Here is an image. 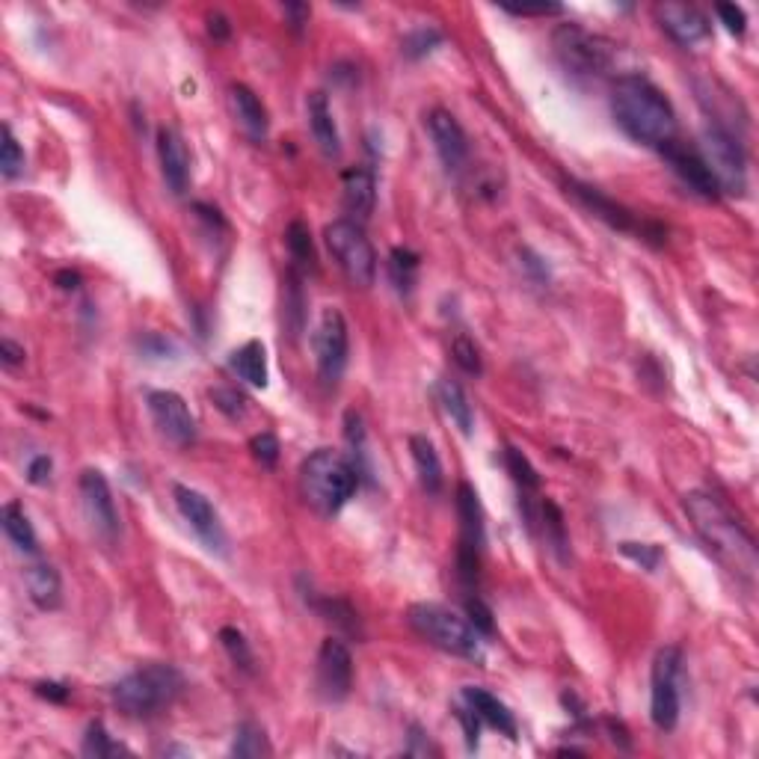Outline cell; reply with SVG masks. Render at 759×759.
Wrapping results in <instances>:
<instances>
[{"label":"cell","instance_id":"cell-1","mask_svg":"<svg viewBox=\"0 0 759 759\" xmlns=\"http://www.w3.org/2000/svg\"><path fill=\"white\" fill-rule=\"evenodd\" d=\"M682 507L697 531V537L706 543V549L730 570L736 573L742 582L754 585L757 579V546L754 537L745 531V525L730 513V507L724 505L718 496L694 490L685 493Z\"/></svg>","mask_w":759,"mask_h":759},{"label":"cell","instance_id":"cell-2","mask_svg":"<svg viewBox=\"0 0 759 759\" xmlns=\"http://www.w3.org/2000/svg\"><path fill=\"white\" fill-rule=\"evenodd\" d=\"M611 113L614 122L638 143L662 149L676 140V113L671 101L662 95L659 86L647 78L626 75L614 84L611 92Z\"/></svg>","mask_w":759,"mask_h":759},{"label":"cell","instance_id":"cell-3","mask_svg":"<svg viewBox=\"0 0 759 759\" xmlns=\"http://www.w3.org/2000/svg\"><path fill=\"white\" fill-rule=\"evenodd\" d=\"M356 487L359 472L341 451L318 448L300 463V493L306 505L321 516H336L353 499Z\"/></svg>","mask_w":759,"mask_h":759},{"label":"cell","instance_id":"cell-4","mask_svg":"<svg viewBox=\"0 0 759 759\" xmlns=\"http://www.w3.org/2000/svg\"><path fill=\"white\" fill-rule=\"evenodd\" d=\"M184 685V674L175 665L152 662L122 676L110 688V697L113 706L128 718H152L181 697Z\"/></svg>","mask_w":759,"mask_h":759},{"label":"cell","instance_id":"cell-5","mask_svg":"<svg viewBox=\"0 0 759 759\" xmlns=\"http://www.w3.org/2000/svg\"><path fill=\"white\" fill-rule=\"evenodd\" d=\"M407 623L419 638L433 644L436 650H445V653L460 656V659H475V662L484 659L481 632L466 617H460L457 611H451L445 605L416 602V605L407 608Z\"/></svg>","mask_w":759,"mask_h":759},{"label":"cell","instance_id":"cell-6","mask_svg":"<svg viewBox=\"0 0 759 759\" xmlns=\"http://www.w3.org/2000/svg\"><path fill=\"white\" fill-rule=\"evenodd\" d=\"M697 155L718 184V193L742 196L748 190V155L739 137H733L724 125H706L700 134Z\"/></svg>","mask_w":759,"mask_h":759},{"label":"cell","instance_id":"cell-7","mask_svg":"<svg viewBox=\"0 0 759 759\" xmlns=\"http://www.w3.org/2000/svg\"><path fill=\"white\" fill-rule=\"evenodd\" d=\"M324 244L338 264V270L347 276L356 288H371L377 279V253L365 235V229L353 220H333L324 229Z\"/></svg>","mask_w":759,"mask_h":759},{"label":"cell","instance_id":"cell-8","mask_svg":"<svg viewBox=\"0 0 759 759\" xmlns=\"http://www.w3.org/2000/svg\"><path fill=\"white\" fill-rule=\"evenodd\" d=\"M552 45L561 66L579 78L608 75V69L614 66V45L605 36L585 30L582 24H561L552 33Z\"/></svg>","mask_w":759,"mask_h":759},{"label":"cell","instance_id":"cell-9","mask_svg":"<svg viewBox=\"0 0 759 759\" xmlns=\"http://www.w3.org/2000/svg\"><path fill=\"white\" fill-rule=\"evenodd\" d=\"M679 671L682 650L662 647L653 659L650 674V718L662 733H671L679 724Z\"/></svg>","mask_w":759,"mask_h":759},{"label":"cell","instance_id":"cell-10","mask_svg":"<svg viewBox=\"0 0 759 759\" xmlns=\"http://www.w3.org/2000/svg\"><path fill=\"white\" fill-rule=\"evenodd\" d=\"M315 347V362H318V374L327 386H336L347 368V353H350V333H347V321L338 312L336 306L324 309L312 336Z\"/></svg>","mask_w":759,"mask_h":759},{"label":"cell","instance_id":"cell-11","mask_svg":"<svg viewBox=\"0 0 759 759\" xmlns=\"http://www.w3.org/2000/svg\"><path fill=\"white\" fill-rule=\"evenodd\" d=\"M172 499H175L178 513L184 516V522L205 543V549H211L217 555L229 552V537H226V528L220 522V513L214 510V505L199 490L184 487V484H172Z\"/></svg>","mask_w":759,"mask_h":759},{"label":"cell","instance_id":"cell-12","mask_svg":"<svg viewBox=\"0 0 759 759\" xmlns=\"http://www.w3.org/2000/svg\"><path fill=\"white\" fill-rule=\"evenodd\" d=\"M78 490H81V507H84V516L89 528H92V534L98 540H104L107 546L116 543V537H119V510H116L107 478L98 469H84L81 481H78Z\"/></svg>","mask_w":759,"mask_h":759},{"label":"cell","instance_id":"cell-13","mask_svg":"<svg viewBox=\"0 0 759 759\" xmlns=\"http://www.w3.org/2000/svg\"><path fill=\"white\" fill-rule=\"evenodd\" d=\"M315 685L327 703L347 700L353 688V656L341 638H327L321 644L318 662H315Z\"/></svg>","mask_w":759,"mask_h":759},{"label":"cell","instance_id":"cell-14","mask_svg":"<svg viewBox=\"0 0 759 759\" xmlns=\"http://www.w3.org/2000/svg\"><path fill=\"white\" fill-rule=\"evenodd\" d=\"M146 404H149V416H152L155 427L172 445L187 448L196 439V419H193L190 407L184 404V398L178 392L155 389V392L146 395Z\"/></svg>","mask_w":759,"mask_h":759},{"label":"cell","instance_id":"cell-15","mask_svg":"<svg viewBox=\"0 0 759 759\" xmlns=\"http://www.w3.org/2000/svg\"><path fill=\"white\" fill-rule=\"evenodd\" d=\"M427 131H430V140H433V149L439 155V161L451 172L466 167L469 161V140H466V131L463 125L454 119V113L436 107L427 113Z\"/></svg>","mask_w":759,"mask_h":759},{"label":"cell","instance_id":"cell-16","mask_svg":"<svg viewBox=\"0 0 759 759\" xmlns=\"http://www.w3.org/2000/svg\"><path fill=\"white\" fill-rule=\"evenodd\" d=\"M567 190L591 211L593 217H599V220L608 223L611 229H617V232H632V235H641V238L650 235L647 226H644L629 208H623L620 202H614L611 196H605L602 190H596L591 184H582V181L570 178V181H567Z\"/></svg>","mask_w":759,"mask_h":759},{"label":"cell","instance_id":"cell-17","mask_svg":"<svg viewBox=\"0 0 759 759\" xmlns=\"http://www.w3.org/2000/svg\"><path fill=\"white\" fill-rule=\"evenodd\" d=\"M653 12H656L662 30L682 48H691V45L703 42L712 30L709 18L691 3H656Z\"/></svg>","mask_w":759,"mask_h":759},{"label":"cell","instance_id":"cell-18","mask_svg":"<svg viewBox=\"0 0 759 759\" xmlns=\"http://www.w3.org/2000/svg\"><path fill=\"white\" fill-rule=\"evenodd\" d=\"M659 152H662L665 164L674 169V175L688 187V190H694V193L703 196V199H715V196H718V184H715V178L709 175V169L703 164V158L697 155V149H688V146H682L679 140H671V143H665Z\"/></svg>","mask_w":759,"mask_h":759},{"label":"cell","instance_id":"cell-19","mask_svg":"<svg viewBox=\"0 0 759 759\" xmlns=\"http://www.w3.org/2000/svg\"><path fill=\"white\" fill-rule=\"evenodd\" d=\"M341 202H344V211L350 214L347 220L362 226L374 214V205H377V175H374V169H344V175H341Z\"/></svg>","mask_w":759,"mask_h":759},{"label":"cell","instance_id":"cell-20","mask_svg":"<svg viewBox=\"0 0 759 759\" xmlns=\"http://www.w3.org/2000/svg\"><path fill=\"white\" fill-rule=\"evenodd\" d=\"M158 161H161V175L167 181L169 193L181 196L190 184V152L175 128H161L158 131Z\"/></svg>","mask_w":759,"mask_h":759},{"label":"cell","instance_id":"cell-21","mask_svg":"<svg viewBox=\"0 0 759 759\" xmlns=\"http://www.w3.org/2000/svg\"><path fill=\"white\" fill-rule=\"evenodd\" d=\"M457 519H460V546L457 552H469V555H481L484 552V510L478 502V493L463 481L457 484Z\"/></svg>","mask_w":759,"mask_h":759},{"label":"cell","instance_id":"cell-22","mask_svg":"<svg viewBox=\"0 0 759 759\" xmlns=\"http://www.w3.org/2000/svg\"><path fill=\"white\" fill-rule=\"evenodd\" d=\"M460 700L478 715V721L481 724H487V727H493V730H499L502 736H507L510 742L519 736V727H516V718H513V712L507 709V703H502L496 694H490L487 688H478V685H466L463 691H460Z\"/></svg>","mask_w":759,"mask_h":759},{"label":"cell","instance_id":"cell-23","mask_svg":"<svg viewBox=\"0 0 759 759\" xmlns=\"http://www.w3.org/2000/svg\"><path fill=\"white\" fill-rule=\"evenodd\" d=\"M229 107L235 122L241 125V131L253 140V143H264L267 131H270V119L267 110L261 104V98L255 95L247 84H232L229 86Z\"/></svg>","mask_w":759,"mask_h":759},{"label":"cell","instance_id":"cell-24","mask_svg":"<svg viewBox=\"0 0 759 759\" xmlns=\"http://www.w3.org/2000/svg\"><path fill=\"white\" fill-rule=\"evenodd\" d=\"M306 116H309V128H312V137H315L321 155L336 161L341 155V137H338L336 119H333V110H330V101L324 92H309Z\"/></svg>","mask_w":759,"mask_h":759},{"label":"cell","instance_id":"cell-25","mask_svg":"<svg viewBox=\"0 0 759 759\" xmlns=\"http://www.w3.org/2000/svg\"><path fill=\"white\" fill-rule=\"evenodd\" d=\"M24 582H27V593H30V599H33L36 608H42V611L60 608V602H63V582H60V573H57L54 564L33 561L24 570Z\"/></svg>","mask_w":759,"mask_h":759},{"label":"cell","instance_id":"cell-26","mask_svg":"<svg viewBox=\"0 0 759 759\" xmlns=\"http://www.w3.org/2000/svg\"><path fill=\"white\" fill-rule=\"evenodd\" d=\"M436 398H439V404H442L445 416L457 424V430H460L463 436H472L475 416H472V404H469V395H466V389H463L457 380H448V377H442V380L436 383Z\"/></svg>","mask_w":759,"mask_h":759},{"label":"cell","instance_id":"cell-27","mask_svg":"<svg viewBox=\"0 0 759 759\" xmlns=\"http://www.w3.org/2000/svg\"><path fill=\"white\" fill-rule=\"evenodd\" d=\"M229 368L255 389H264L267 386V350L261 341H247L241 344L232 356H229Z\"/></svg>","mask_w":759,"mask_h":759},{"label":"cell","instance_id":"cell-28","mask_svg":"<svg viewBox=\"0 0 759 759\" xmlns=\"http://www.w3.org/2000/svg\"><path fill=\"white\" fill-rule=\"evenodd\" d=\"M410 454H413V463H416L424 493L439 496L442 493V463H439V454H436L433 442L427 436H419V433L410 436Z\"/></svg>","mask_w":759,"mask_h":759},{"label":"cell","instance_id":"cell-29","mask_svg":"<svg viewBox=\"0 0 759 759\" xmlns=\"http://www.w3.org/2000/svg\"><path fill=\"white\" fill-rule=\"evenodd\" d=\"M0 519H3V531H6V537L15 543V549H18V552H27V555H36L39 540H36V531H33V525H30V519H27V513H24L21 502H9V505H3Z\"/></svg>","mask_w":759,"mask_h":759},{"label":"cell","instance_id":"cell-30","mask_svg":"<svg viewBox=\"0 0 759 759\" xmlns=\"http://www.w3.org/2000/svg\"><path fill=\"white\" fill-rule=\"evenodd\" d=\"M537 513H540V528H543V534H546V546L558 555V561H570V540H567V528H564V513H561V507L555 505V502H549V499H543L540 507H537Z\"/></svg>","mask_w":759,"mask_h":759},{"label":"cell","instance_id":"cell-31","mask_svg":"<svg viewBox=\"0 0 759 759\" xmlns=\"http://www.w3.org/2000/svg\"><path fill=\"white\" fill-rule=\"evenodd\" d=\"M285 247L291 253V270L297 273H315L318 270V255H315V244L309 235V226L303 220H294L285 232Z\"/></svg>","mask_w":759,"mask_h":759},{"label":"cell","instance_id":"cell-32","mask_svg":"<svg viewBox=\"0 0 759 759\" xmlns=\"http://www.w3.org/2000/svg\"><path fill=\"white\" fill-rule=\"evenodd\" d=\"M309 605L327 620V623H333L336 629L341 632H347V635H362V629H359V614L353 611V605L347 602V599H338V596H324V599H309Z\"/></svg>","mask_w":759,"mask_h":759},{"label":"cell","instance_id":"cell-33","mask_svg":"<svg viewBox=\"0 0 759 759\" xmlns=\"http://www.w3.org/2000/svg\"><path fill=\"white\" fill-rule=\"evenodd\" d=\"M270 754V745H267V736L264 730L255 724V721H241L235 727V739H232V757L238 759H255V757H267Z\"/></svg>","mask_w":759,"mask_h":759},{"label":"cell","instance_id":"cell-34","mask_svg":"<svg viewBox=\"0 0 759 759\" xmlns=\"http://www.w3.org/2000/svg\"><path fill=\"white\" fill-rule=\"evenodd\" d=\"M416 276H419V255L413 250H392L389 255V279L398 288V294H410L416 288Z\"/></svg>","mask_w":759,"mask_h":759},{"label":"cell","instance_id":"cell-35","mask_svg":"<svg viewBox=\"0 0 759 759\" xmlns=\"http://www.w3.org/2000/svg\"><path fill=\"white\" fill-rule=\"evenodd\" d=\"M344 439H347V445H350V463L356 466L359 478L368 475V439H365L362 416L353 413V410L344 416Z\"/></svg>","mask_w":759,"mask_h":759},{"label":"cell","instance_id":"cell-36","mask_svg":"<svg viewBox=\"0 0 759 759\" xmlns=\"http://www.w3.org/2000/svg\"><path fill=\"white\" fill-rule=\"evenodd\" d=\"M220 644H223V650L229 653V659H232V665H235V668H241L244 674H253L255 671L253 647H250V641H247V635H244L241 629H235V626H223V629H220Z\"/></svg>","mask_w":759,"mask_h":759},{"label":"cell","instance_id":"cell-37","mask_svg":"<svg viewBox=\"0 0 759 759\" xmlns=\"http://www.w3.org/2000/svg\"><path fill=\"white\" fill-rule=\"evenodd\" d=\"M505 466H507V472H510V478L516 481V487H519L525 496H531V493L540 487V475H537V469L531 466V460H528L519 448L505 445Z\"/></svg>","mask_w":759,"mask_h":759},{"label":"cell","instance_id":"cell-38","mask_svg":"<svg viewBox=\"0 0 759 759\" xmlns=\"http://www.w3.org/2000/svg\"><path fill=\"white\" fill-rule=\"evenodd\" d=\"M285 321L291 327V336H300L303 321H306V297L300 288V273L288 270V285H285Z\"/></svg>","mask_w":759,"mask_h":759},{"label":"cell","instance_id":"cell-39","mask_svg":"<svg viewBox=\"0 0 759 759\" xmlns=\"http://www.w3.org/2000/svg\"><path fill=\"white\" fill-rule=\"evenodd\" d=\"M81 751H84V757H95V759L128 754L119 742H113V739H110V733L104 730V724H101V721H92V724L86 727L84 748H81Z\"/></svg>","mask_w":759,"mask_h":759},{"label":"cell","instance_id":"cell-40","mask_svg":"<svg viewBox=\"0 0 759 759\" xmlns=\"http://www.w3.org/2000/svg\"><path fill=\"white\" fill-rule=\"evenodd\" d=\"M0 137H3V143H0V172H3L6 181H12V178H18L24 172V149L18 146V140H15V134H12L9 125H3Z\"/></svg>","mask_w":759,"mask_h":759},{"label":"cell","instance_id":"cell-41","mask_svg":"<svg viewBox=\"0 0 759 759\" xmlns=\"http://www.w3.org/2000/svg\"><path fill=\"white\" fill-rule=\"evenodd\" d=\"M451 356H454V362H457L466 374H472V377H481V374H484L481 350H478V344L469 336L460 333V336L451 341Z\"/></svg>","mask_w":759,"mask_h":759},{"label":"cell","instance_id":"cell-42","mask_svg":"<svg viewBox=\"0 0 759 759\" xmlns=\"http://www.w3.org/2000/svg\"><path fill=\"white\" fill-rule=\"evenodd\" d=\"M442 45V33L436 30V27H419V30H413V33H407V39H404V54L410 57V60H422L427 57L433 48H439Z\"/></svg>","mask_w":759,"mask_h":759},{"label":"cell","instance_id":"cell-43","mask_svg":"<svg viewBox=\"0 0 759 759\" xmlns=\"http://www.w3.org/2000/svg\"><path fill=\"white\" fill-rule=\"evenodd\" d=\"M620 552L626 555V558H632L641 570H647V573H656L659 570V564H662V546H656V543H620Z\"/></svg>","mask_w":759,"mask_h":759},{"label":"cell","instance_id":"cell-44","mask_svg":"<svg viewBox=\"0 0 759 759\" xmlns=\"http://www.w3.org/2000/svg\"><path fill=\"white\" fill-rule=\"evenodd\" d=\"M211 401H214L217 410H220L223 416H229V419H244V413H247V398H244L238 389H232V386H217V389H211Z\"/></svg>","mask_w":759,"mask_h":759},{"label":"cell","instance_id":"cell-45","mask_svg":"<svg viewBox=\"0 0 759 759\" xmlns=\"http://www.w3.org/2000/svg\"><path fill=\"white\" fill-rule=\"evenodd\" d=\"M466 614H469V623L481 632V635H493L496 632V620H493V611L484 599L478 596H469L466 599Z\"/></svg>","mask_w":759,"mask_h":759},{"label":"cell","instance_id":"cell-46","mask_svg":"<svg viewBox=\"0 0 759 759\" xmlns=\"http://www.w3.org/2000/svg\"><path fill=\"white\" fill-rule=\"evenodd\" d=\"M250 451L264 469H273L276 460H279V439L273 433H258L250 439Z\"/></svg>","mask_w":759,"mask_h":759},{"label":"cell","instance_id":"cell-47","mask_svg":"<svg viewBox=\"0 0 759 759\" xmlns=\"http://www.w3.org/2000/svg\"><path fill=\"white\" fill-rule=\"evenodd\" d=\"M718 18L724 21V27H727L733 36H745V30H748V15H745L742 6H736V3H718Z\"/></svg>","mask_w":759,"mask_h":759},{"label":"cell","instance_id":"cell-48","mask_svg":"<svg viewBox=\"0 0 759 759\" xmlns=\"http://www.w3.org/2000/svg\"><path fill=\"white\" fill-rule=\"evenodd\" d=\"M137 344H140V353L146 356V359H164L167 353L175 350V344L169 341V338L158 336V333H146V336L137 338Z\"/></svg>","mask_w":759,"mask_h":759},{"label":"cell","instance_id":"cell-49","mask_svg":"<svg viewBox=\"0 0 759 759\" xmlns=\"http://www.w3.org/2000/svg\"><path fill=\"white\" fill-rule=\"evenodd\" d=\"M51 472H54V460L48 454H36L27 466V481L36 487H45L51 481Z\"/></svg>","mask_w":759,"mask_h":759},{"label":"cell","instance_id":"cell-50","mask_svg":"<svg viewBox=\"0 0 759 759\" xmlns=\"http://www.w3.org/2000/svg\"><path fill=\"white\" fill-rule=\"evenodd\" d=\"M454 715H457V721L463 724V733H466V745H469V751H475L478 748V730H481V721H478V715L463 703V706H457L454 709Z\"/></svg>","mask_w":759,"mask_h":759},{"label":"cell","instance_id":"cell-51","mask_svg":"<svg viewBox=\"0 0 759 759\" xmlns=\"http://www.w3.org/2000/svg\"><path fill=\"white\" fill-rule=\"evenodd\" d=\"M282 12H285L291 30H294L297 36L306 30V24H309V18H312V6H309V3H285Z\"/></svg>","mask_w":759,"mask_h":759},{"label":"cell","instance_id":"cell-52","mask_svg":"<svg viewBox=\"0 0 759 759\" xmlns=\"http://www.w3.org/2000/svg\"><path fill=\"white\" fill-rule=\"evenodd\" d=\"M24 347L21 344H15L12 338H3L0 341V362L6 365V368H15V365H21L24 362Z\"/></svg>","mask_w":759,"mask_h":759},{"label":"cell","instance_id":"cell-53","mask_svg":"<svg viewBox=\"0 0 759 759\" xmlns=\"http://www.w3.org/2000/svg\"><path fill=\"white\" fill-rule=\"evenodd\" d=\"M208 33H211L217 42H226V39L232 36V24H229V18H226L223 12H211V15H208Z\"/></svg>","mask_w":759,"mask_h":759},{"label":"cell","instance_id":"cell-54","mask_svg":"<svg viewBox=\"0 0 759 759\" xmlns=\"http://www.w3.org/2000/svg\"><path fill=\"white\" fill-rule=\"evenodd\" d=\"M36 694L45 697V700L63 703L69 697V685H63V682H36Z\"/></svg>","mask_w":759,"mask_h":759},{"label":"cell","instance_id":"cell-55","mask_svg":"<svg viewBox=\"0 0 759 759\" xmlns=\"http://www.w3.org/2000/svg\"><path fill=\"white\" fill-rule=\"evenodd\" d=\"M519 255L525 258L522 264H525L531 273H537V282H549V270H546V264H543V258H540V255H534L531 250H522Z\"/></svg>","mask_w":759,"mask_h":759},{"label":"cell","instance_id":"cell-56","mask_svg":"<svg viewBox=\"0 0 759 759\" xmlns=\"http://www.w3.org/2000/svg\"><path fill=\"white\" fill-rule=\"evenodd\" d=\"M510 15H522V18H528V15H555V12H561V6H505Z\"/></svg>","mask_w":759,"mask_h":759},{"label":"cell","instance_id":"cell-57","mask_svg":"<svg viewBox=\"0 0 759 759\" xmlns=\"http://www.w3.org/2000/svg\"><path fill=\"white\" fill-rule=\"evenodd\" d=\"M54 282H57L63 291H75V288L81 285V276H78L75 270H60V273L54 276Z\"/></svg>","mask_w":759,"mask_h":759}]
</instances>
